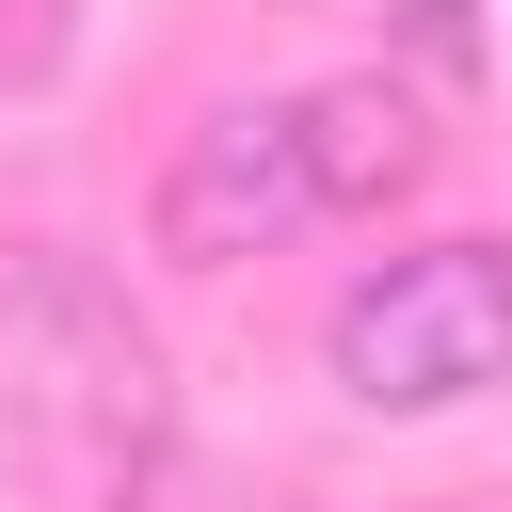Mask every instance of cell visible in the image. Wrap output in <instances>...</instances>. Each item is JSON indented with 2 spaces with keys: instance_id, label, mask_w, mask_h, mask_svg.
Instances as JSON below:
<instances>
[{
  "instance_id": "cell-5",
  "label": "cell",
  "mask_w": 512,
  "mask_h": 512,
  "mask_svg": "<svg viewBox=\"0 0 512 512\" xmlns=\"http://www.w3.org/2000/svg\"><path fill=\"white\" fill-rule=\"evenodd\" d=\"M80 48V0H0V96H48Z\"/></svg>"
},
{
  "instance_id": "cell-3",
  "label": "cell",
  "mask_w": 512,
  "mask_h": 512,
  "mask_svg": "<svg viewBox=\"0 0 512 512\" xmlns=\"http://www.w3.org/2000/svg\"><path fill=\"white\" fill-rule=\"evenodd\" d=\"M304 224H320L304 96H224V112H192V144H176L160 192H144V240H160L176 272H240V256H272V240H304Z\"/></svg>"
},
{
  "instance_id": "cell-1",
  "label": "cell",
  "mask_w": 512,
  "mask_h": 512,
  "mask_svg": "<svg viewBox=\"0 0 512 512\" xmlns=\"http://www.w3.org/2000/svg\"><path fill=\"white\" fill-rule=\"evenodd\" d=\"M0 400L48 448L64 496H128L144 480V448H160V352L112 304L96 256H64V240H16L0 256Z\"/></svg>"
},
{
  "instance_id": "cell-4",
  "label": "cell",
  "mask_w": 512,
  "mask_h": 512,
  "mask_svg": "<svg viewBox=\"0 0 512 512\" xmlns=\"http://www.w3.org/2000/svg\"><path fill=\"white\" fill-rule=\"evenodd\" d=\"M304 160H320V208H384L432 176V112L400 80H320L304 96Z\"/></svg>"
},
{
  "instance_id": "cell-2",
  "label": "cell",
  "mask_w": 512,
  "mask_h": 512,
  "mask_svg": "<svg viewBox=\"0 0 512 512\" xmlns=\"http://www.w3.org/2000/svg\"><path fill=\"white\" fill-rule=\"evenodd\" d=\"M320 352L368 416H448V400L512 384V240H416V256L352 272Z\"/></svg>"
}]
</instances>
